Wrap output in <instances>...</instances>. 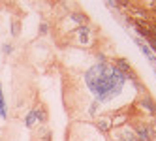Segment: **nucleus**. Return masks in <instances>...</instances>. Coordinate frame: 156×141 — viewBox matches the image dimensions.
I'll return each mask as SVG.
<instances>
[{"label": "nucleus", "mask_w": 156, "mask_h": 141, "mask_svg": "<svg viewBox=\"0 0 156 141\" xmlns=\"http://www.w3.org/2000/svg\"><path fill=\"white\" fill-rule=\"evenodd\" d=\"M137 134H139V137H143V139H147V141H151L152 139V132H149L147 130V126H141V128H137Z\"/></svg>", "instance_id": "nucleus-2"}, {"label": "nucleus", "mask_w": 156, "mask_h": 141, "mask_svg": "<svg viewBox=\"0 0 156 141\" xmlns=\"http://www.w3.org/2000/svg\"><path fill=\"white\" fill-rule=\"evenodd\" d=\"M122 77L115 72V70H105L104 66H96L94 70H90L88 73V83L94 89V92H98L100 96H105L113 90V85H120Z\"/></svg>", "instance_id": "nucleus-1"}, {"label": "nucleus", "mask_w": 156, "mask_h": 141, "mask_svg": "<svg viewBox=\"0 0 156 141\" xmlns=\"http://www.w3.org/2000/svg\"><path fill=\"white\" fill-rule=\"evenodd\" d=\"M0 115L6 117V113H4V105H2V90H0Z\"/></svg>", "instance_id": "nucleus-3"}]
</instances>
